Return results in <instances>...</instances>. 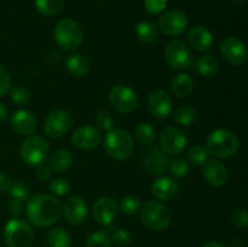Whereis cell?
<instances>
[{
  "instance_id": "484cf974",
  "label": "cell",
  "mask_w": 248,
  "mask_h": 247,
  "mask_svg": "<svg viewBox=\"0 0 248 247\" xmlns=\"http://www.w3.org/2000/svg\"><path fill=\"white\" fill-rule=\"evenodd\" d=\"M195 68L199 74L203 77H215L219 72V61L212 55H202L199 56L195 61Z\"/></svg>"
},
{
  "instance_id": "5bb4252c",
  "label": "cell",
  "mask_w": 248,
  "mask_h": 247,
  "mask_svg": "<svg viewBox=\"0 0 248 247\" xmlns=\"http://www.w3.org/2000/svg\"><path fill=\"white\" fill-rule=\"evenodd\" d=\"M72 144L80 150H91L98 147L102 140L99 128L93 125H82L73 132Z\"/></svg>"
},
{
  "instance_id": "ee69618b",
  "label": "cell",
  "mask_w": 248,
  "mask_h": 247,
  "mask_svg": "<svg viewBox=\"0 0 248 247\" xmlns=\"http://www.w3.org/2000/svg\"><path fill=\"white\" fill-rule=\"evenodd\" d=\"M24 210V201L18 200V199L11 198V200L7 203V211L12 218H18L23 213Z\"/></svg>"
},
{
  "instance_id": "30bf717a",
  "label": "cell",
  "mask_w": 248,
  "mask_h": 247,
  "mask_svg": "<svg viewBox=\"0 0 248 247\" xmlns=\"http://www.w3.org/2000/svg\"><path fill=\"white\" fill-rule=\"evenodd\" d=\"M73 127V119L69 113L62 109L53 110L46 116L43 130L47 137L60 138L69 132Z\"/></svg>"
},
{
  "instance_id": "2e32d148",
  "label": "cell",
  "mask_w": 248,
  "mask_h": 247,
  "mask_svg": "<svg viewBox=\"0 0 248 247\" xmlns=\"http://www.w3.org/2000/svg\"><path fill=\"white\" fill-rule=\"evenodd\" d=\"M172 106L173 103L171 97L165 90H154L148 97V108L150 114L159 120L169 118L172 111Z\"/></svg>"
},
{
  "instance_id": "836d02e7",
  "label": "cell",
  "mask_w": 248,
  "mask_h": 247,
  "mask_svg": "<svg viewBox=\"0 0 248 247\" xmlns=\"http://www.w3.org/2000/svg\"><path fill=\"white\" fill-rule=\"evenodd\" d=\"M169 170L172 176L176 177V178H184V177L188 176L190 164L183 157H176L174 160L170 161Z\"/></svg>"
},
{
  "instance_id": "f35d334b",
  "label": "cell",
  "mask_w": 248,
  "mask_h": 247,
  "mask_svg": "<svg viewBox=\"0 0 248 247\" xmlns=\"http://www.w3.org/2000/svg\"><path fill=\"white\" fill-rule=\"evenodd\" d=\"M96 125L97 128H101L103 131H110L115 125V119L111 115L110 111L101 110L96 115Z\"/></svg>"
},
{
  "instance_id": "f546056e",
  "label": "cell",
  "mask_w": 248,
  "mask_h": 247,
  "mask_svg": "<svg viewBox=\"0 0 248 247\" xmlns=\"http://www.w3.org/2000/svg\"><path fill=\"white\" fill-rule=\"evenodd\" d=\"M135 137L142 145H152L155 140V128L148 123H140L135 128Z\"/></svg>"
},
{
  "instance_id": "44dd1931",
  "label": "cell",
  "mask_w": 248,
  "mask_h": 247,
  "mask_svg": "<svg viewBox=\"0 0 248 247\" xmlns=\"http://www.w3.org/2000/svg\"><path fill=\"white\" fill-rule=\"evenodd\" d=\"M179 185L176 179L162 176L152 184V194L157 201H170L177 195Z\"/></svg>"
},
{
  "instance_id": "7bdbcfd3",
  "label": "cell",
  "mask_w": 248,
  "mask_h": 247,
  "mask_svg": "<svg viewBox=\"0 0 248 247\" xmlns=\"http://www.w3.org/2000/svg\"><path fill=\"white\" fill-rule=\"evenodd\" d=\"M167 0H144V6L149 14L157 15L166 9Z\"/></svg>"
},
{
  "instance_id": "f1b7e54d",
  "label": "cell",
  "mask_w": 248,
  "mask_h": 247,
  "mask_svg": "<svg viewBox=\"0 0 248 247\" xmlns=\"http://www.w3.org/2000/svg\"><path fill=\"white\" fill-rule=\"evenodd\" d=\"M64 0H35L34 5L39 14L43 16H56L64 7Z\"/></svg>"
},
{
  "instance_id": "f907efd6",
  "label": "cell",
  "mask_w": 248,
  "mask_h": 247,
  "mask_svg": "<svg viewBox=\"0 0 248 247\" xmlns=\"http://www.w3.org/2000/svg\"><path fill=\"white\" fill-rule=\"evenodd\" d=\"M202 247H225L224 245L219 244V242H216V241H210V242H206Z\"/></svg>"
},
{
  "instance_id": "6da1fadb",
  "label": "cell",
  "mask_w": 248,
  "mask_h": 247,
  "mask_svg": "<svg viewBox=\"0 0 248 247\" xmlns=\"http://www.w3.org/2000/svg\"><path fill=\"white\" fill-rule=\"evenodd\" d=\"M62 205L52 195L39 194L29 198L26 215L29 223L38 228H47L55 224L61 217Z\"/></svg>"
},
{
  "instance_id": "8992f818",
  "label": "cell",
  "mask_w": 248,
  "mask_h": 247,
  "mask_svg": "<svg viewBox=\"0 0 248 247\" xmlns=\"http://www.w3.org/2000/svg\"><path fill=\"white\" fill-rule=\"evenodd\" d=\"M4 240L7 247H31L34 242V230L26 220L11 218L5 224Z\"/></svg>"
},
{
  "instance_id": "74e56055",
  "label": "cell",
  "mask_w": 248,
  "mask_h": 247,
  "mask_svg": "<svg viewBox=\"0 0 248 247\" xmlns=\"http://www.w3.org/2000/svg\"><path fill=\"white\" fill-rule=\"evenodd\" d=\"M48 186H50L51 193H52L53 195H57V196L67 195V194L70 191V189H72L69 182L64 178H61V177L51 179Z\"/></svg>"
},
{
  "instance_id": "7c38bea8",
  "label": "cell",
  "mask_w": 248,
  "mask_h": 247,
  "mask_svg": "<svg viewBox=\"0 0 248 247\" xmlns=\"http://www.w3.org/2000/svg\"><path fill=\"white\" fill-rule=\"evenodd\" d=\"M188 26V17L179 10H170L162 14L159 18V28L165 35L178 36L186 31Z\"/></svg>"
},
{
  "instance_id": "ba28073f",
  "label": "cell",
  "mask_w": 248,
  "mask_h": 247,
  "mask_svg": "<svg viewBox=\"0 0 248 247\" xmlns=\"http://www.w3.org/2000/svg\"><path fill=\"white\" fill-rule=\"evenodd\" d=\"M165 60L167 64L177 70L186 69L193 64V53L190 47L183 40L174 39L165 47Z\"/></svg>"
},
{
  "instance_id": "4316f807",
  "label": "cell",
  "mask_w": 248,
  "mask_h": 247,
  "mask_svg": "<svg viewBox=\"0 0 248 247\" xmlns=\"http://www.w3.org/2000/svg\"><path fill=\"white\" fill-rule=\"evenodd\" d=\"M136 35L142 43L150 44L154 43L159 38V29L153 22L142 21L136 26Z\"/></svg>"
},
{
  "instance_id": "e575fe53",
  "label": "cell",
  "mask_w": 248,
  "mask_h": 247,
  "mask_svg": "<svg viewBox=\"0 0 248 247\" xmlns=\"http://www.w3.org/2000/svg\"><path fill=\"white\" fill-rule=\"evenodd\" d=\"M10 98L14 103L18 104V106H23L31 101V92L27 87L22 86V85H17V86L12 87L10 90Z\"/></svg>"
},
{
  "instance_id": "681fc988",
  "label": "cell",
  "mask_w": 248,
  "mask_h": 247,
  "mask_svg": "<svg viewBox=\"0 0 248 247\" xmlns=\"http://www.w3.org/2000/svg\"><path fill=\"white\" fill-rule=\"evenodd\" d=\"M232 247H246V242L241 239H234L232 241Z\"/></svg>"
},
{
  "instance_id": "9a60e30c",
  "label": "cell",
  "mask_w": 248,
  "mask_h": 247,
  "mask_svg": "<svg viewBox=\"0 0 248 247\" xmlns=\"http://www.w3.org/2000/svg\"><path fill=\"white\" fill-rule=\"evenodd\" d=\"M62 213L65 222L72 225H79L86 219L89 208L86 201L81 196L73 195L69 196L63 203Z\"/></svg>"
},
{
  "instance_id": "5b68a950",
  "label": "cell",
  "mask_w": 248,
  "mask_h": 247,
  "mask_svg": "<svg viewBox=\"0 0 248 247\" xmlns=\"http://www.w3.org/2000/svg\"><path fill=\"white\" fill-rule=\"evenodd\" d=\"M53 38L56 44L63 51H74L79 47L84 40V31L74 19H61L55 27Z\"/></svg>"
},
{
  "instance_id": "e0dca14e",
  "label": "cell",
  "mask_w": 248,
  "mask_h": 247,
  "mask_svg": "<svg viewBox=\"0 0 248 247\" xmlns=\"http://www.w3.org/2000/svg\"><path fill=\"white\" fill-rule=\"evenodd\" d=\"M118 203L111 196H101L97 199L92 207L94 219L102 225H110L118 216Z\"/></svg>"
},
{
  "instance_id": "7402d4cb",
  "label": "cell",
  "mask_w": 248,
  "mask_h": 247,
  "mask_svg": "<svg viewBox=\"0 0 248 247\" xmlns=\"http://www.w3.org/2000/svg\"><path fill=\"white\" fill-rule=\"evenodd\" d=\"M186 40L191 48L199 51V52H205L212 47L213 36L206 27L194 26L186 34Z\"/></svg>"
},
{
  "instance_id": "d4e9b609",
  "label": "cell",
  "mask_w": 248,
  "mask_h": 247,
  "mask_svg": "<svg viewBox=\"0 0 248 247\" xmlns=\"http://www.w3.org/2000/svg\"><path fill=\"white\" fill-rule=\"evenodd\" d=\"M72 153L67 149H57L48 156V167L52 172L62 173L73 165Z\"/></svg>"
},
{
  "instance_id": "ac0fdd59",
  "label": "cell",
  "mask_w": 248,
  "mask_h": 247,
  "mask_svg": "<svg viewBox=\"0 0 248 247\" xmlns=\"http://www.w3.org/2000/svg\"><path fill=\"white\" fill-rule=\"evenodd\" d=\"M10 126L16 133L21 136H31L38 130V119L31 111L19 109L12 114Z\"/></svg>"
},
{
  "instance_id": "4dcf8cb0",
  "label": "cell",
  "mask_w": 248,
  "mask_h": 247,
  "mask_svg": "<svg viewBox=\"0 0 248 247\" xmlns=\"http://www.w3.org/2000/svg\"><path fill=\"white\" fill-rule=\"evenodd\" d=\"M174 123L181 126H189L195 121L196 109L191 106H182L173 115Z\"/></svg>"
},
{
  "instance_id": "277c9868",
  "label": "cell",
  "mask_w": 248,
  "mask_h": 247,
  "mask_svg": "<svg viewBox=\"0 0 248 247\" xmlns=\"http://www.w3.org/2000/svg\"><path fill=\"white\" fill-rule=\"evenodd\" d=\"M143 224L149 229L160 232L171 224L172 216L169 207L157 200H148L142 203L140 210Z\"/></svg>"
},
{
  "instance_id": "60d3db41",
  "label": "cell",
  "mask_w": 248,
  "mask_h": 247,
  "mask_svg": "<svg viewBox=\"0 0 248 247\" xmlns=\"http://www.w3.org/2000/svg\"><path fill=\"white\" fill-rule=\"evenodd\" d=\"M111 241L119 247H126L131 244L132 239L127 230L118 229L111 234Z\"/></svg>"
},
{
  "instance_id": "816d5d0a",
  "label": "cell",
  "mask_w": 248,
  "mask_h": 247,
  "mask_svg": "<svg viewBox=\"0 0 248 247\" xmlns=\"http://www.w3.org/2000/svg\"><path fill=\"white\" fill-rule=\"evenodd\" d=\"M232 1L236 2V4H242V2H245V1H246V0H232Z\"/></svg>"
},
{
  "instance_id": "603a6c76",
  "label": "cell",
  "mask_w": 248,
  "mask_h": 247,
  "mask_svg": "<svg viewBox=\"0 0 248 247\" xmlns=\"http://www.w3.org/2000/svg\"><path fill=\"white\" fill-rule=\"evenodd\" d=\"M65 68L73 77H84L91 70V63L81 53H72L65 60Z\"/></svg>"
},
{
  "instance_id": "bcb514c9",
  "label": "cell",
  "mask_w": 248,
  "mask_h": 247,
  "mask_svg": "<svg viewBox=\"0 0 248 247\" xmlns=\"http://www.w3.org/2000/svg\"><path fill=\"white\" fill-rule=\"evenodd\" d=\"M11 184L12 181L10 176H7L4 172H0V191H9Z\"/></svg>"
},
{
  "instance_id": "4fadbf2b",
  "label": "cell",
  "mask_w": 248,
  "mask_h": 247,
  "mask_svg": "<svg viewBox=\"0 0 248 247\" xmlns=\"http://www.w3.org/2000/svg\"><path fill=\"white\" fill-rule=\"evenodd\" d=\"M159 140L162 150L170 155L181 154L188 142L183 131L173 126L165 127L160 133Z\"/></svg>"
},
{
  "instance_id": "b9f144b4",
  "label": "cell",
  "mask_w": 248,
  "mask_h": 247,
  "mask_svg": "<svg viewBox=\"0 0 248 247\" xmlns=\"http://www.w3.org/2000/svg\"><path fill=\"white\" fill-rule=\"evenodd\" d=\"M11 89V77L9 70L0 65V97L6 94Z\"/></svg>"
},
{
  "instance_id": "9c48e42d",
  "label": "cell",
  "mask_w": 248,
  "mask_h": 247,
  "mask_svg": "<svg viewBox=\"0 0 248 247\" xmlns=\"http://www.w3.org/2000/svg\"><path fill=\"white\" fill-rule=\"evenodd\" d=\"M109 101L116 110L124 114L132 113L140 106L136 92L123 84H116L111 87L109 91Z\"/></svg>"
},
{
  "instance_id": "8d00e7d4",
  "label": "cell",
  "mask_w": 248,
  "mask_h": 247,
  "mask_svg": "<svg viewBox=\"0 0 248 247\" xmlns=\"http://www.w3.org/2000/svg\"><path fill=\"white\" fill-rule=\"evenodd\" d=\"M29 188L27 184H24L23 182L16 181L11 184L9 189V195L14 199H18L22 201H28L29 200Z\"/></svg>"
},
{
  "instance_id": "8fae6325",
  "label": "cell",
  "mask_w": 248,
  "mask_h": 247,
  "mask_svg": "<svg viewBox=\"0 0 248 247\" xmlns=\"http://www.w3.org/2000/svg\"><path fill=\"white\" fill-rule=\"evenodd\" d=\"M219 51L223 58L230 65H234V67H239V65L244 64L248 57L246 45L240 39L234 38V36L223 39L219 46Z\"/></svg>"
},
{
  "instance_id": "83f0119b",
  "label": "cell",
  "mask_w": 248,
  "mask_h": 247,
  "mask_svg": "<svg viewBox=\"0 0 248 247\" xmlns=\"http://www.w3.org/2000/svg\"><path fill=\"white\" fill-rule=\"evenodd\" d=\"M47 242L50 247H72V235L64 228L57 227L50 230L47 235Z\"/></svg>"
},
{
  "instance_id": "d6986e66",
  "label": "cell",
  "mask_w": 248,
  "mask_h": 247,
  "mask_svg": "<svg viewBox=\"0 0 248 247\" xmlns=\"http://www.w3.org/2000/svg\"><path fill=\"white\" fill-rule=\"evenodd\" d=\"M143 166L148 173L160 176L169 170L170 159L161 148L153 145L143 157Z\"/></svg>"
},
{
  "instance_id": "c3c4849f",
  "label": "cell",
  "mask_w": 248,
  "mask_h": 247,
  "mask_svg": "<svg viewBox=\"0 0 248 247\" xmlns=\"http://www.w3.org/2000/svg\"><path fill=\"white\" fill-rule=\"evenodd\" d=\"M7 118H9V108L0 102V123L6 120Z\"/></svg>"
},
{
  "instance_id": "7a4b0ae2",
  "label": "cell",
  "mask_w": 248,
  "mask_h": 247,
  "mask_svg": "<svg viewBox=\"0 0 248 247\" xmlns=\"http://www.w3.org/2000/svg\"><path fill=\"white\" fill-rule=\"evenodd\" d=\"M104 150L113 159L123 161L128 159L133 153V138L123 128H113L104 137Z\"/></svg>"
},
{
  "instance_id": "ab89813d",
  "label": "cell",
  "mask_w": 248,
  "mask_h": 247,
  "mask_svg": "<svg viewBox=\"0 0 248 247\" xmlns=\"http://www.w3.org/2000/svg\"><path fill=\"white\" fill-rule=\"evenodd\" d=\"M230 222L237 228L248 227V210L246 208H236L230 216Z\"/></svg>"
},
{
  "instance_id": "ffe728a7",
  "label": "cell",
  "mask_w": 248,
  "mask_h": 247,
  "mask_svg": "<svg viewBox=\"0 0 248 247\" xmlns=\"http://www.w3.org/2000/svg\"><path fill=\"white\" fill-rule=\"evenodd\" d=\"M202 174L206 181L215 186L224 185L229 177L227 166L216 159L206 160L203 164Z\"/></svg>"
},
{
  "instance_id": "d590c367",
  "label": "cell",
  "mask_w": 248,
  "mask_h": 247,
  "mask_svg": "<svg viewBox=\"0 0 248 247\" xmlns=\"http://www.w3.org/2000/svg\"><path fill=\"white\" fill-rule=\"evenodd\" d=\"M85 247H111L110 239L104 232H94L89 235Z\"/></svg>"
},
{
  "instance_id": "1f68e13d",
  "label": "cell",
  "mask_w": 248,
  "mask_h": 247,
  "mask_svg": "<svg viewBox=\"0 0 248 247\" xmlns=\"http://www.w3.org/2000/svg\"><path fill=\"white\" fill-rule=\"evenodd\" d=\"M142 207V200L136 195H126L119 203V210L126 216L136 215Z\"/></svg>"
},
{
  "instance_id": "3957f363",
  "label": "cell",
  "mask_w": 248,
  "mask_h": 247,
  "mask_svg": "<svg viewBox=\"0 0 248 247\" xmlns=\"http://www.w3.org/2000/svg\"><path fill=\"white\" fill-rule=\"evenodd\" d=\"M206 149L218 157H230L239 149V139L234 132L227 128H217L208 135Z\"/></svg>"
},
{
  "instance_id": "cb8c5ba5",
  "label": "cell",
  "mask_w": 248,
  "mask_h": 247,
  "mask_svg": "<svg viewBox=\"0 0 248 247\" xmlns=\"http://www.w3.org/2000/svg\"><path fill=\"white\" fill-rule=\"evenodd\" d=\"M171 91L177 98H186L194 90V80L190 75L186 73L174 75L171 80Z\"/></svg>"
},
{
  "instance_id": "52a82bcc",
  "label": "cell",
  "mask_w": 248,
  "mask_h": 247,
  "mask_svg": "<svg viewBox=\"0 0 248 247\" xmlns=\"http://www.w3.org/2000/svg\"><path fill=\"white\" fill-rule=\"evenodd\" d=\"M19 154L24 164L31 167H36L45 164L48 156V144L41 136H28L22 142Z\"/></svg>"
},
{
  "instance_id": "7dc6e473",
  "label": "cell",
  "mask_w": 248,
  "mask_h": 247,
  "mask_svg": "<svg viewBox=\"0 0 248 247\" xmlns=\"http://www.w3.org/2000/svg\"><path fill=\"white\" fill-rule=\"evenodd\" d=\"M62 60V52L60 50H51L47 55V61L51 63V64H57L60 61Z\"/></svg>"
},
{
  "instance_id": "d6a6232c",
  "label": "cell",
  "mask_w": 248,
  "mask_h": 247,
  "mask_svg": "<svg viewBox=\"0 0 248 247\" xmlns=\"http://www.w3.org/2000/svg\"><path fill=\"white\" fill-rule=\"evenodd\" d=\"M207 155L208 152L206 147L201 144H195L186 153V161L194 166H200V165L205 164V161L207 160Z\"/></svg>"
},
{
  "instance_id": "f6af8a7d",
  "label": "cell",
  "mask_w": 248,
  "mask_h": 247,
  "mask_svg": "<svg viewBox=\"0 0 248 247\" xmlns=\"http://www.w3.org/2000/svg\"><path fill=\"white\" fill-rule=\"evenodd\" d=\"M35 174H36V177L40 179V181L45 182V181H48V179L51 178L52 171H51V169L48 167V165L41 164V165H39V166H36Z\"/></svg>"
}]
</instances>
